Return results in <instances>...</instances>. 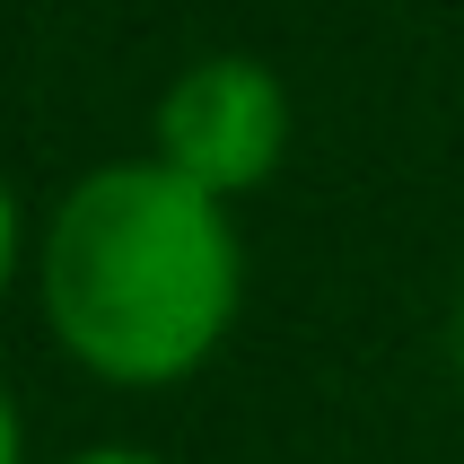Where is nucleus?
Masks as SVG:
<instances>
[{"label":"nucleus","mask_w":464,"mask_h":464,"mask_svg":"<svg viewBox=\"0 0 464 464\" xmlns=\"http://www.w3.org/2000/svg\"><path fill=\"white\" fill-rule=\"evenodd\" d=\"M9 272H18V193L0 184V289H9Z\"/></svg>","instance_id":"nucleus-3"},{"label":"nucleus","mask_w":464,"mask_h":464,"mask_svg":"<svg viewBox=\"0 0 464 464\" xmlns=\"http://www.w3.org/2000/svg\"><path fill=\"white\" fill-rule=\"evenodd\" d=\"M35 307L97 386H184L219 360L246 307L237 210L158 158H105L35 237Z\"/></svg>","instance_id":"nucleus-1"},{"label":"nucleus","mask_w":464,"mask_h":464,"mask_svg":"<svg viewBox=\"0 0 464 464\" xmlns=\"http://www.w3.org/2000/svg\"><path fill=\"white\" fill-rule=\"evenodd\" d=\"M62 464H167V456H150V447H79Z\"/></svg>","instance_id":"nucleus-5"},{"label":"nucleus","mask_w":464,"mask_h":464,"mask_svg":"<svg viewBox=\"0 0 464 464\" xmlns=\"http://www.w3.org/2000/svg\"><path fill=\"white\" fill-rule=\"evenodd\" d=\"M289 88L272 62L255 53H202L184 62L167 88H158V114H150V158L176 167L184 184H202L210 202H246L281 176L289 158Z\"/></svg>","instance_id":"nucleus-2"},{"label":"nucleus","mask_w":464,"mask_h":464,"mask_svg":"<svg viewBox=\"0 0 464 464\" xmlns=\"http://www.w3.org/2000/svg\"><path fill=\"white\" fill-rule=\"evenodd\" d=\"M447 351H456V368H464V289H456V315H447Z\"/></svg>","instance_id":"nucleus-6"},{"label":"nucleus","mask_w":464,"mask_h":464,"mask_svg":"<svg viewBox=\"0 0 464 464\" xmlns=\"http://www.w3.org/2000/svg\"><path fill=\"white\" fill-rule=\"evenodd\" d=\"M0 464H26V420L9 403V386H0Z\"/></svg>","instance_id":"nucleus-4"}]
</instances>
